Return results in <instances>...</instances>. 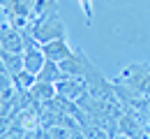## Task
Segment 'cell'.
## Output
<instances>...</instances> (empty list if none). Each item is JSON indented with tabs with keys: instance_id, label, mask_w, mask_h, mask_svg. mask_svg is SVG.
I'll return each instance as SVG.
<instances>
[{
	"instance_id": "ac0fdd59",
	"label": "cell",
	"mask_w": 150,
	"mask_h": 139,
	"mask_svg": "<svg viewBox=\"0 0 150 139\" xmlns=\"http://www.w3.org/2000/svg\"><path fill=\"white\" fill-rule=\"evenodd\" d=\"M2 2H5V0H0V5H2Z\"/></svg>"
},
{
	"instance_id": "9a60e30c",
	"label": "cell",
	"mask_w": 150,
	"mask_h": 139,
	"mask_svg": "<svg viewBox=\"0 0 150 139\" xmlns=\"http://www.w3.org/2000/svg\"><path fill=\"white\" fill-rule=\"evenodd\" d=\"M23 139H42V128H39V130H30V132H25Z\"/></svg>"
},
{
	"instance_id": "2e32d148",
	"label": "cell",
	"mask_w": 150,
	"mask_h": 139,
	"mask_svg": "<svg viewBox=\"0 0 150 139\" xmlns=\"http://www.w3.org/2000/svg\"><path fill=\"white\" fill-rule=\"evenodd\" d=\"M69 139H88V137H86V135H83V132H81V130L76 128L74 132H72V137H69Z\"/></svg>"
},
{
	"instance_id": "5b68a950",
	"label": "cell",
	"mask_w": 150,
	"mask_h": 139,
	"mask_svg": "<svg viewBox=\"0 0 150 139\" xmlns=\"http://www.w3.org/2000/svg\"><path fill=\"white\" fill-rule=\"evenodd\" d=\"M72 49H74V46L69 44L67 37H58V40H53V42L42 44V51H44L46 60H53V63H58V65L72 53Z\"/></svg>"
},
{
	"instance_id": "5bb4252c",
	"label": "cell",
	"mask_w": 150,
	"mask_h": 139,
	"mask_svg": "<svg viewBox=\"0 0 150 139\" xmlns=\"http://www.w3.org/2000/svg\"><path fill=\"white\" fill-rule=\"evenodd\" d=\"M79 2H81V9H83L86 19L90 21V19H93V0H79Z\"/></svg>"
},
{
	"instance_id": "e0dca14e",
	"label": "cell",
	"mask_w": 150,
	"mask_h": 139,
	"mask_svg": "<svg viewBox=\"0 0 150 139\" xmlns=\"http://www.w3.org/2000/svg\"><path fill=\"white\" fill-rule=\"evenodd\" d=\"M111 139H132V137H127V135H122V132H118V135H113Z\"/></svg>"
},
{
	"instance_id": "7a4b0ae2",
	"label": "cell",
	"mask_w": 150,
	"mask_h": 139,
	"mask_svg": "<svg viewBox=\"0 0 150 139\" xmlns=\"http://www.w3.org/2000/svg\"><path fill=\"white\" fill-rule=\"evenodd\" d=\"M28 33H30V37L35 44H46V42H53L58 37H67V28H65V21L60 16V12L53 9V12H49V14H44V16H39L30 23V28H28Z\"/></svg>"
},
{
	"instance_id": "9c48e42d",
	"label": "cell",
	"mask_w": 150,
	"mask_h": 139,
	"mask_svg": "<svg viewBox=\"0 0 150 139\" xmlns=\"http://www.w3.org/2000/svg\"><path fill=\"white\" fill-rule=\"evenodd\" d=\"M62 77H65V72L60 70V65L53 63V60H46V63H44V67L39 70V74H37L39 81H49V83H58Z\"/></svg>"
},
{
	"instance_id": "3957f363",
	"label": "cell",
	"mask_w": 150,
	"mask_h": 139,
	"mask_svg": "<svg viewBox=\"0 0 150 139\" xmlns=\"http://www.w3.org/2000/svg\"><path fill=\"white\" fill-rule=\"evenodd\" d=\"M28 44H33V37L28 30H19L9 23L0 26V46L5 51H16V53H23L28 49Z\"/></svg>"
},
{
	"instance_id": "6da1fadb",
	"label": "cell",
	"mask_w": 150,
	"mask_h": 139,
	"mask_svg": "<svg viewBox=\"0 0 150 139\" xmlns=\"http://www.w3.org/2000/svg\"><path fill=\"white\" fill-rule=\"evenodd\" d=\"M115 93L118 102L129 98H148L150 100V65L148 63H132L125 65L115 74Z\"/></svg>"
},
{
	"instance_id": "4fadbf2b",
	"label": "cell",
	"mask_w": 150,
	"mask_h": 139,
	"mask_svg": "<svg viewBox=\"0 0 150 139\" xmlns=\"http://www.w3.org/2000/svg\"><path fill=\"white\" fill-rule=\"evenodd\" d=\"M9 88H14L9 72H0V93H5V91H9Z\"/></svg>"
},
{
	"instance_id": "52a82bcc",
	"label": "cell",
	"mask_w": 150,
	"mask_h": 139,
	"mask_svg": "<svg viewBox=\"0 0 150 139\" xmlns=\"http://www.w3.org/2000/svg\"><path fill=\"white\" fill-rule=\"evenodd\" d=\"M58 95L56 91V83H49V81H35V86L30 88V98L35 100V102H39L42 107L46 104V102H51V100Z\"/></svg>"
},
{
	"instance_id": "277c9868",
	"label": "cell",
	"mask_w": 150,
	"mask_h": 139,
	"mask_svg": "<svg viewBox=\"0 0 150 139\" xmlns=\"http://www.w3.org/2000/svg\"><path fill=\"white\" fill-rule=\"evenodd\" d=\"M56 91L60 98H67L81 104L86 98H90V91H88V83L83 77H62V79L56 83Z\"/></svg>"
},
{
	"instance_id": "8fae6325",
	"label": "cell",
	"mask_w": 150,
	"mask_h": 139,
	"mask_svg": "<svg viewBox=\"0 0 150 139\" xmlns=\"http://www.w3.org/2000/svg\"><path fill=\"white\" fill-rule=\"evenodd\" d=\"M2 60H5V67H7L9 74H16L19 70H23V53L5 51V49H2Z\"/></svg>"
},
{
	"instance_id": "30bf717a",
	"label": "cell",
	"mask_w": 150,
	"mask_h": 139,
	"mask_svg": "<svg viewBox=\"0 0 150 139\" xmlns=\"http://www.w3.org/2000/svg\"><path fill=\"white\" fill-rule=\"evenodd\" d=\"M9 77H12V83H14L16 91H30L35 86V81H37V77L33 72H28V70H19L16 74H9Z\"/></svg>"
},
{
	"instance_id": "7c38bea8",
	"label": "cell",
	"mask_w": 150,
	"mask_h": 139,
	"mask_svg": "<svg viewBox=\"0 0 150 139\" xmlns=\"http://www.w3.org/2000/svg\"><path fill=\"white\" fill-rule=\"evenodd\" d=\"M72 132H74V128L53 125V128H44V130H42V139H69Z\"/></svg>"
},
{
	"instance_id": "8992f818",
	"label": "cell",
	"mask_w": 150,
	"mask_h": 139,
	"mask_svg": "<svg viewBox=\"0 0 150 139\" xmlns=\"http://www.w3.org/2000/svg\"><path fill=\"white\" fill-rule=\"evenodd\" d=\"M44 63H46V56H44V51H42V46L39 44H28V49L23 51V70H28V72H33L35 77L39 74V70L44 67Z\"/></svg>"
},
{
	"instance_id": "ba28073f",
	"label": "cell",
	"mask_w": 150,
	"mask_h": 139,
	"mask_svg": "<svg viewBox=\"0 0 150 139\" xmlns=\"http://www.w3.org/2000/svg\"><path fill=\"white\" fill-rule=\"evenodd\" d=\"M79 130H81L88 139H111V135H109L102 125H97L93 118H88V114H86V118L79 123Z\"/></svg>"
}]
</instances>
